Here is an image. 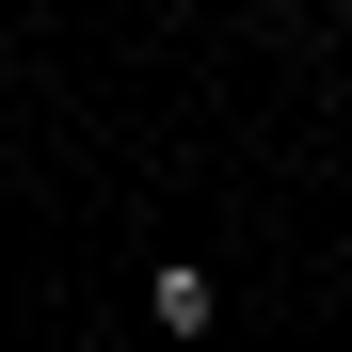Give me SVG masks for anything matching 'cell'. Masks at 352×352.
I'll return each mask as SVG.
<instances>
[{
  "instance_id": "obj_1",
  "label": "cell",
  "mask_w": 352,
  "mask_h": 352,
  "mask_svg": "<svg viewBox=\"0 0 352 352\" xmlns=\"http://www.w3.org/2000/svg\"><path fill=\"white\" fill-rule=\"evenodd\" d=\"M144 320H160L176 352H208V336H224V272H208V256H160V272H144Z\"/></svg>"
},
{
  "instance_id": "obj_2",
  "label": "cell",
  "mask_w": 352,
  "mask_h": 352,
  "mask_svg": "<svg viewBox=\"0 0 352 352\" xmlns=\"http://www.w3.org/2000/svg\"><path fill=\"white\" fill-rule=\"evenodd\" d=\"M256 16H288V0H256Z\"/></svg>"
}]
</instances>
